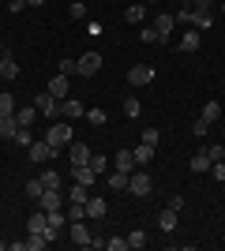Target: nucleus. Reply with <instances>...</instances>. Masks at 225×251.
Wrapping results in <instances>:
<instances>
[{"label":"nucleus","mask_w":225,"mask_h":251,"mask_svg":"<svg viewBox=\"0 0 225 251\" xmlns=\"http://www.w3.org/2000/svg\"><path fill=\"white\" fill-rule=\"evenodd\" d=\"M90 154H94V150L86 147V143H68V157H72V165H90Z\"/></svg>","instance_id":"8"},{"label":"nucleus","mask_w":225,"mask_h":251,"mask_svg":"<svg viewBox=\"0 0 225 251\" xmlns=\"http://www.w3.org/2000/svg\"><path fill=\"white\" fill-rule=\"evenodd\" d=\"M199 42H203V34H199V30H184L180 34V52H195Z\"/></svg>","instance_id":"19"},{"label":"nucleus","mask_w":225,"mask_h":251,"mask_svg":"<svg viewBox=\"0 0 225 251\" xmlns=\"http://www.w3.org/2000/svg\"><path fill=\"white\" fill-rule=\"evenodd\" d=\"M192 131H195V135H199V139H203V135H206V131H210V124H206L203 116H199V120H195V124H192Z\"/></svg>","instance_id":"47"},{"label":"nucleus","mask_w":225,"mask_h":251,"mask_svg":"<svg viewBox=\"0 0 225 251\" xmlns=\"http://www.w3.org/2000/svg\"><path fill=\"white\" fill-rule=\"evenodd\" d=\"M210 23H214L210 11H195V15H192V26H195V30H210Z\"/></svg>","instance_id":"28"},{"label":"nucleus","mask_w":225,"mask_h":251,"mask_svg":"<svg viewBox=\"0 0 225 251\" xmlns=\"http://www.w3.org/2000/svg\"><path fill=\"white\" fill-rule=\"evenodd\" d=\"M38 206H42V210H60V206H64V195H60V188H45L42 195H38Z\"/></svg>","instance_id":"10"},{"label":"nucleus","mask_w":225,"mask_h":251,"mask_svg":"<svg viewBox=\"0 0 225 251\" xmlns=\"http://www.w3.org/2000/svg\"><path fill=\"white\" fill-rule=\"evenodd\" d=\"M34 109H38V116H42V120H49V124H53V120H60V101H56L49 90H42V94L34 98Z\"/></svg>","instance_id":"2"},{"label":"nucleus","mask_w":225,"mask_h":251,"mask_svg":"<svg viewBox=\"0 0 225 251\" xmlns=\"http://www.w3.org/2000/svg\"><path fill=\"white\" fill-rule=\"evenodd\" d=\"M42 191H45V184H42V176H38V180H26V195H30V199H34V202H38V195H42Z\"/></svg>","instance_id":"38"},{"label":"nucleus","mask_w":225,"mask_h":251,"mask_svg":"<svg viewBox=\"0 0 225 251\" xmlns=\"http://www.w3.org/2000/svg\"><path fill=\"white\" fill-rule=\"evenodd\" d=\"M45 214H49V225H53V229H68V214H64V206H60V210H45Z\"/></svg>","instance_id":"29"},{"label":"nucleus","mask_w":225,"mask_h":251,"mask_svg":"<svg viewBox=\"0 0 225 251\" xmlns=\"http://www.w3.org/2000/svg\"><path fill=\"white\" fill-rule=\"evenodd\" d=\"M0 116H15V98L8 90H0Z\"/></svg>","instance_id":"30"},{"label":"nucleus","mask_w":225,"mask_h":251,"mask_svg":"<svg viewBox=\"0 0 225 251\" xmlns=\"http://www.w3.org/2000/svg\"><path fill=\"white\" fill-rule=\"evenodd\" d=\"M26 150H30V161H38V165H45V161H53V157H56V147H49L45 139H42V143H30Z\"/></svg>","instance_id":"7"},{"label":"nucleus","mask_w":225,"mask_h":251,"mask_svg":"<svg viewBox=\"0 0 225 251\" xmlns=\"http://www.w3.org/2000/svg\"><path fill=\"white\" fill-rule=\"evenodd\" d=\"M23 8H26V0H8V11H11V15H19Z\"/></svg>","instance_id":"49"},{"label":"nucleus","mask_w":225,"mask_h":251,"mask_svg":"<svg viewBox=\"0 0 225 251\" xmlns=\"http://www.w3.org/2000/svg\"><path fill=\"white\" fill-rule=\"evenodd\" d=\"M60 116H64V120H79V116H83V101L64 98V101H60Z\"/></svg>","instance_id":"16"},{"label":"nucleus","mask_w":225,"mask_h":251,"mask_svg":"<svg viewBox=\"0 0 225 251\" xmlns=\"http://www.w3.org/2000/svg\"><path fill=\"white\" fill-rule=\"evenodd\" d=\"M222 11H225V0H222Z\"/></svg>","instance_id":"53"},{"label":"nucleus","mask_w":225,"mask_h":251,"mask_svg":"<svg viewBox=\"0 0 225 251\" xmlns=\"http://www.w3.org/2000/svg\"><path fill=\"white\" fill-rule=\"evenodd\" d=\"M105 210H109V202L101 199V195H90V199H86V218H105Z\"/></svg>","instance_id":"17"},{"label":"nucleus","mask_w":225,"mask_h":251,"mask_svg":"<svg viewBox=\"0 0 225 251\" xmlns=\"http://www.w3.org/2000/svg\"><path fill=\"white\" fill-rule=\"evenodd\" d=\"M131 154H135V161H139V165H150V157H154V147H147V143H139V147L131 150Z\"/></svg>","instance_id":"32"},{"label":"nucleus","mask_w":225,"mask_h":251,"mask_svg":"<svg viewBox=\"0 0 225 251\" xmlns=\"http://www.w3.org/2000/svg\"><path fill=\"white\" fill-rule=\"evenodd\" d=\"M139 38H143V45H161V42H165V38H161L154 26H150V30H139Z\"/></svg>","instance_id":"34"},{"label":"nucleus","mask_w":225,"mask_h":251,"mask_svg":"<svg viewBox=\"0 0 225 251\" xmlns=\"http://www.w3.org/2000/svg\"><path fill=\"white\" fill-rule=\"evenodd\" d=\"M101 72V52H83L79 60H75V75H83V79H90V75Z\"/></svg>","instance_id":"4"},{"label":"nucleus","mask_w":225,"mask_h":251,"mask_svg":"<svg viewBox=\"0 0 225 251\" xmlns=\"http://www.w3.org/2000/svg\"><path fill=\"white\" fill-rule=\"evenodd\" d=\"M68 15H72V19H86V4L83 0H72V4H68Z\"/></svg>","instance_id":"36"},{"label":"nucleus","mask_w":225,"mask_h":251,"mask_svg":"<svg viewBox=\"0 0 225 251\" xmlns=\"http://www.w3.org/2000/svg\"><path fill=\"white\" fill-rule=\"evenodd\" d=\"M42 184H45V188H60V176H56V169H45V173H42Z\"/></svg>","instance_id":"42"},{"label":"nucleus","mask_w":225,"mask_h":251,"mask_svg":"<svg viewBox=\"0 0 225 251\" xmlns=\"http://www.w3.org/2000/svg\"><path fill=\"white\" fill-rule=\"evenodd\" d=\"M147 240H150V236H147V232H143V229L128 232V248H131V251H143V248H147Z\"/></svg>","instance_id":"27"},{"label":"nucleus","mask_w":225,"mask_h":251,"mask_svg":"<svg viewBox=\"0 0 225 251\" xmlns=\"http://www.w3.org/2000/svg\"><path fill=\"white\" fill-rule=\"evenodd\" d=\"M210 165H214V161H210V154H206V150H199V154L192 157V173H195V176H206V173H210Z\"/></svg>","instance_id":"18"},{"label":"nucleus","mask_w":225,"mask_h":251,"mask_svg":"<svg viewBox=\"0 0 225 251\" xmlns=\"http://www.w3.org/2000/svg\"><path fill=\"white\" fill-rule=\"evenodd\" d=\"M128 83L135 86V90H139V86H150L154 83V68H150V64H135L128 72Z\"/></svg>","instance_id":"6"},{"label":"nucleus","mask_w":225,"mask_h":251,"mask_svg":"<svg viewBox=\"0 0 225 251\" xmlns=\"http://www.w3.org/2000/svg\"><path fill=\"white\" fill-rule=\"evenodd\" d=\"M210 176H214V180H225V157H222V161H214V165H210Z\"/></svg>","instance_id":"45"},{"label":"nucleus","mask_w":225,"mask_h":251,"mask_svg":"<svg viewBox=\"0 0 225 251\" xmlns=\"http://www.w3.org/2000/svg\"><path fill=\"white\" fill-rule=\"evenodd\" d=\"M15 120H19V127H30L34 120H38V109H34V105H23V109H15Z\"/></svg>","instance_id":"21"},{"label":"nucleus","mask_w":225,"mask_h":251,"mask_svg":"<svg viewBox=\"0 0 225 251\" xmlns=\"http://www.w3.org/2000/svg\"><path fill=\"white\" fill-rule=\"evenodd\" d=\"M0 79H19V60H15V56H11V52H4V56H0Z\"/></svg>","instance_id":"14"},{"label":"nucleus","mask_w":225,"mask_h":251,"mask_svg":"<svg viewBox=\"0 0 225 251\" xmlns=\"http://www.w3.org/2000/svg\"><path fill=\"white\" fill-rule=\"evenodd\" d=\"M143 15H147V0H143V4H128V8H124V23H143Z\"/></svg>","instance_id":"22"},{"label":"nucleus","mask_w":225,"mask_h":251,"mask_svg":"<svg viewBox=\"0 0 225 251\" xmlns=\"http://www.w3.org/2000/svg\"><path fill=\"white\" fill-rule=\"evenodd\" d=\"M105 184H109V188H113V191H128V173H120V169H113Z\"/></svg>","instance_id":"23"},{"label":"nucleus","mask_w":225,"mask_h":251,"mask_svg":"<svg viewBox=\"0 0 225 251\" xmlns=\"http://www.w3.org/2000/svg\"><path fill=\"white\" fill-rule=\"evenodd\" d=\"M176 225H180V210L165 206V210L158 214V229H161V232H176Z\"/></svg>","instance_id":"12"},{"label":"nucleus","mask_w":225,"mask_h":251,"mask_svg":"<svg viewBox=\"0 0 225 251\" xmlns=\"http://www.w3.org/2000/svg\"><path fill=\"white\" fill-rule=\"evenodd\" d=\"M45 0H26V8H42Z\"/></svg>","instance_id":"51"},{"label":"nucleus","mask_w":225,"mask_h":251,"mask_svg":"<svg viewBox=\"0 0 225 251\" xmlns=\"http://www.w3.org/2000/svg\"><path fill=\"white\" fill-rule=\"evenodd\" d=\"M45 225H49V214L38 206V214H30V218H26V232H42Z\"/></svg>","instance_id":"20"},{"label":"nucleus","mask_w":225,"mask_h":251,"mask_svg":"<svg viewBox=\"0 0 225 251\" xmlns=\"http://www.w3.org/2000/svg\"><path fill=\"white\" fill-rule=\"evenodd\" d=\"M128 191H131V195H139V199H147L150 191H154V180H150V173H147L143 165L128 176Z\"/></svg>","instance_id":"3"},{"label":"nucleus","mask_w":225,"mask_h":251,"mask_svg":"<svg viewBox=\"0 0 225 251\" xmlns=\"http://www.w3.org/2000/svg\"><path fill=\"white\" fill-rule=\"evenodd\" d=\"M218 116H222V105H218V101H206L203 105V120H206V124H214Z\"/></svg>","instance_id":"33"},{"label":"nucleus","mask_w":225,"mask_h":251,"mask_svg":"<svg viewBox=\"0 0 225 251\" xmlns=\"http://www.w3.org/2000/svg\"><path fill=\"white\" fill-rule=\"evenodd\" d=\"M68 236H72L75 248H90V240H94V232L86 229L83 221H68Z\"/></svg>","instance_id":"5"},{"label":"nucleus","mask_w":225,"mask_h":251,"mask_svg":"<svg viewBox=\"0 0 225 251\" xmlns=\"http://www.w3.org/2000/svg\"><path fill=\"white\" fill-rule=\"evenodd\" d=\"M86 199H90V188H83V184H72V191H68V202H79V206H86Z\"/></svg>","instance_id":"24"},{"label":"nucleus","mask_w":225,"mask_h":251,"mask_svg":"<svg viewBox=\"0 0 225 251\" xmlns=\"http://www.w3.org/2000/svg\"><path fill=\"white\" fill-rule=\"evenodd\" d=\"M158 139H161L158 127H143V143H147V147H158Z\"/></svg>","instance_id":"41"},{"label":"nucleus","mask_w":225,"mask_h":251,"mask_svg":"<svg viewBox=\"0 0 225 251\" xmlns=\"http://www.w3.org/2000/svg\"><path fill=\"white\" fill-rule=\"evenodd\" d=\"M124 116H128V120H139V116H143L139 98H124Z\"/></svg>","instance_id":"26"},{"label":"nucleus","mask_w":225,"mask_h":251,"mask_svg":"<svg viewBox=\"0 0 225 251\" xmlns=\"http://www.w3.org/2000/svg\"><path fill=\"white\" fill-rule=\"evenodd\" d=\"M113 169H120V173H135V169H139V161H135V154H131V150H117V154H113Z\"/></svg>","instance_id":"9"},{"label":"nucleus","mask_w":225,"mask_h":251,"mask_svg":"<svg viewBox=\"0 0 225 251\" xmlns=\"http://www.w3.org/2000/svg\"><path fill=\"white\" fill-rule=\"evenodd\" d=\"M90 169H94L98 176H105V173H109V157L105 154H90Z\"/></svg>","instance_id":"31"},{"label":"nucleus","mask_w":225,"mask_h":251,"mask_svg":"<svg viewBox=\"0 0 225 251\" xmlns=\"http://www.w3.org/2000/svg\"><path fill=\"white\" fill-rule=\"evenodd\" d=\"M11 139H15V143H19L23 150H26V147H30V143H34V135H30V127H19V131H15V135H11Z\"/></svg>","instance_id":"37"},{"label":"nucleus","mask_w":225,"mask_h":251,"mask_svg":"<svg viewBox=\"0 0 225 251\" xmlns=\"http://www.w3.org/2000/svg\"><path fill=\"white\" fill-rule=\"evenodd\" d=\"M15 131H19V120L15 116H0V139H11Z\"/></svg>","instance_id":"25"},{"label":"nucleus","mask_w":225,"mask_h":251,"mask_svg":"<svg viewBox=\"0 0 225 251\" xmlns=\"http://www.w3.org/2000/svg\"><path fill=\"white\" fill-rule=\"evenodd\" d=\"M86 34H90V38H101V34H105V26H101L98 19H90V23H86Z\"/></svg>","instance_id":"43"},{"label":"nucleus","mask_w":225,"mask_h":251,"mask_svg":"<svg viewBox=\"0 0 225 251\" xmlns=\"http://www.w3.org/2000/svg\"><path fill=\"white\" fill-rule=\"evenodd\" d=\"M147 4H154V0H147Z\"/></svg>","instance_id":"54"},{"label":"nucleus","mask_w":225,"mask_h":251,"mask_svg":"<svg viewBox=\"0 0 225 251\" xmlns=\"http://www.w3.org/2000/svg\"><path fill=\"white\" fill-rule=\"evenodd\" d=\"M86 124L101 127V124H105V109H86Z\"/></svg>","instance_id":"35"},{"label":"nucleus","mask_w":225,"mask_h":251,"mask_svg":"<svg viewBox=\"0 0 225 251\" xmlns=\"http://www.w3.org/2000/svg\"><path fill=\"white\" fill-rule=\"evenodd\" d=\"M68 79H72V75H60V72H56L53 79H49V94H53L56 101H64V98L72 94V86H68Z\"/></svg>","instance_id":"11"},{"label":"nucleus","mask_w":225,"mask_h":251,"mask_svg":"<svg viewBox=\"0 0 225 251\" xmlns=\"http://www.w3.org/2000/svg\"><path fill=\"white\" fill-rule=\"evenodd\" d=\"M188 4H192L195 11H210V8H214V4H218V0H188Z\"/></svg>","instance_id":"46"},{"label":"nucleus","mask_w":225,"mask_h":251,"mask_svg":"<svg viewBox=\"0 0 225 251\" xmlns=\"http://www.w3.org/2000/svg\"><path fill=\"white\" fill-rule=\"evenodd\" d=\"M206 154H210V161H222V157H225V147H210Z\"/></svg>","instance_id":"50"},{"label":"nucleus","mask_w":225,"mask_h":251,"mask_svg":"<svg viewBox=\"0 0 225 251\" xmlns=\"http://www.w3.org/2000/svg\"><path fill=\"white\" fill-rule=\"evenodd\" d=\"M72 180H75V184H83V188H94V184H98V173L90 165H72Z\"/></svg>","instance_id":"13"},{"label":"nucleus","mask_w":225,"mask_h":251,"mask_svg":"<svg viewBox=\"0 0 225 251\" xmlns=\"http://www.w3.org/2000/svg\"><path fill=\"white\" fill-rule=\"evenodd\" d=\"M192 15H195V8H192V4H184V8L176 11V23H192Z\"/></svg>","instance_id":"44"},{"label":"nucleus","mask_w":225,"mask_h":251,"mask_svg":"<svg viewBox=\"0 0 225 251\" xmlns=\"http://www.w3.org/2000/svg\"><path fill=\"white\" fill-rule=\"evenodd\" d=\"M72 139H75V135H72V124H68L64 116L49 124V135H45V143H49V147H56V150H60V147H68Z\"/></svg>","instance_id":"1"},{"label":"nucleus","mask_w":225,"mask_h":251,"mask_svg":"<svg viewBox=\"0 0 225 251\" xmlns=\"http://www.w3.org/2000/svg\"><path fill=\"white\" fill-rule=\"evenodd\" d=\"M173 26H176V15H169V11H161L158 19H154V30H158L161 38H165V42L173 38Z\"/></svg>","instance_id":"15"},{"label":"nucleus","mask_w":225,"mask_h":251,"mask_svg":"<svg viewBox=\"0 0 225 251\" xmlns=\"http://www.w3.org/2000/svg\"><path fill=\"white\" fill-rule=\"evenodd\" d=\"M105 248H109V251H128V236H109Z\"/></svg>","instance_id":"40"},{"label":"nucleus","mask_w":225,"mask_h":251,"mask_svg":"<svg viewBox=\"0 0 225 251\" xmlns=\"http://www.w3.org/2000/svg\"><path fill=\"white\" fill-rule=\"evenodd\" d=\"M86 218V206H79V202H68V221H83Z\"/></svg>","instance_id":"39"},{"label":"nucleus","mask_w":225,"mask_h":251,"mask_svg":"<svg viewBox=\"0 0 225 251\" xmlns=\"http://www.w3.org/2000/svg\"><path fill=\"white\" fill-rule=\"evenodd\" d=\"M4 52H8V49H4V38H0V56H4Z\"/></svg>","instance_id":"52"},{"label":"nucleus","mask_w":225,"mask_h":251,"mask_svg":"<svg viewBox=\"0 0 225 251\" xmlns=\"http://www.w3.org/2000/svg\"><path fill=\"white\" fill-rule=\"evenodd\" d=\"M56 72H60V75H75V60H60V64H56Z\"/></svg>","instance_id":"48"}]
</instances>
